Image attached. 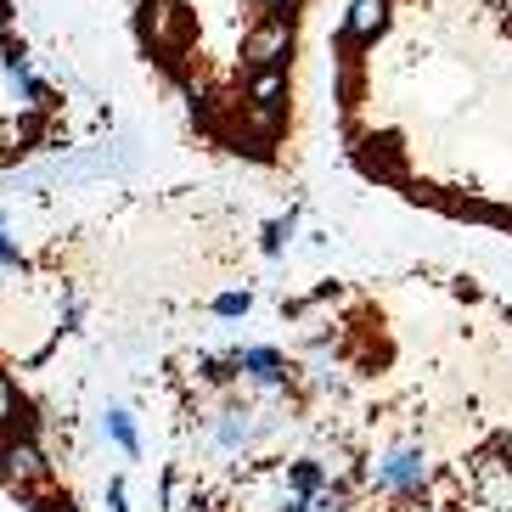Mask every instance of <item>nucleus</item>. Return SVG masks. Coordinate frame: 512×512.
I'll list each match as a JSON object with an SVG mask.
<instances>
[{"mask_svg":"<svg viewBox=\"0 0 512 512\" xmlns=\"http://www.w3.org/2000/svg\"><path fill=\"white\" fill-rule=\"evenodd\" d=\"M361 169L372 175V181H383V186H400V181H406V164H400V152H394V147L361 152Z\"/></svg>","mask_w":512,"mask_h":512,"instance_id":"8","label":"nucleus"},{"mask_svg":"<svg viewBox=\"0 0 512 512\" xmlns=\"http://www.w3.org/2000/svg\"><path fill=\"white\" fill-rule=\"evenodd\" d=\"M147 29L158 46H175L181 40V6L175 0H158V6H147Z\"/></svg>","mask_w":512,"mask_h":512,"instance_id":"9","label":"nucleus"},{"mask_svg":"<svg viewBox=\"0 0 512 512\" xmlns=\"http://www.w3.org/2000/svg\"><path fill=\"white\" fill-rule=\"evenodd\" d=\"M287 51H293V17L287 12H271L265 23H254V29L242 34V62L248 68H271Z\"/></svg>","mask_w":512,"mask_h":512,"instance_id":"1","label":"nucleus"},{"mask_svg":"<svg viewBox=\"0 0 512 512\" xmlns=\"http://www.w3.org/2000/svg\"><path fill=\"white\" fill-rule=\"evenodd\" d=\"M496 6H501V0H496Z\"/></svg>","mask_w":512,"mask_h":512,"instance_id":"18","label":"nucleus"},{"mask_svg":"<svg viewBox=\"0 0 512 512\" xmlns=\"http://www.w3.org/2000/svg\"><path fill=\"white\" fill-rule=\"evenodd\" d=\"M0 265H6V271H23V254H17V242H6V237H0Z\"/></svg>","mask_w":512,"mask_h":512,"instance_id":"16","label":"nucleus"},{"mask_svg":"<svg viewBox=\"0 0 512 512\" xmlns=\"http://www.w3.org/2000/svg\"><path fill=\"white\" fill-rule=\"evenodd\" d=\"M383 29H389V0H349L344 23H338L344 40H377Z\"/></svg>","mask_w":512,"mask_h":512,"instance_id":"4","label":"nucleus"},{"mask_svg":"<svg viewBox=\"0 0 512 512\" xmlns=\"http://www.w3.org/2000/svg\"><path fill=\"white\" fill-rule=\"evenodd\" d=\"M107 512H130V490H124V479H107Z\"/></svg>","mask_w":512,"mask_h":512,"instance_id":"14","label":"nucleus"},{"mask_svg":"<svg viewBox=\"0 0 512 512\" xmlns=\"http://www.w3.org/2000/svg\"><path fill=\"white\" fill-rule=\"evenodd\" d=\"M231 372L254 377V383H282L287 361L276 355V349H237V355H231Z\"/></svg>","mask_w":512,"mask_h":512,"instance_id":"6","label":"nucleus"},{"mask_svg":"<svg viewBox=\"0 0 512 512\" xmlns=\"http://www.w3.org/2000/svg\"><path fill=\"white\" fill-rule=\"evenodd\" d=\"M265 6H271V12H293V6H299V0H265Z\"/></svg>","mask_w":512,"mask_h":512,"instance_id":"17","label":"nucleus"},{"mask_svg":"<svg viewBox=\"0 0 512 512\" xmlns=\"http://www.w3.org/2000/svg\"><path fill=\"white\" fill-rule=\"evenodd\" d=\"M17 411H23V394H17L12 377L0 372V434H12L17 428Z\"/></svg>","mask_w":512,"mask_h":512,"instance_id":"12","label":"nucleus"},{"mask_svg":"<svg viewBox=\"0 0 512 512\" xmlns=\"http://www.w3.org/2000/svg\"><path fill=\"white\" fill-rule=\"evenodd\" d=\"M102 428H107V439H113L124 456H141V439H136V422H130V411H107Z\"/></svg>","mask_w":512,"mask_h":512,"instance_id":"10","label":"nucleus"},{"mask_svg":"<svg viewBox=\"0 0 512 512\" xmlns=\"http://www.w3.org/2000/svg\"><path fill=\"white\" fill-rule=\"evenodd\" d=\"M287 237H293V214H287V220H276V226H265V248H271V254L282 248Z\"/></svg>","mask_w":512,"mask_h":512,"instance_id":"15","label":"nucleus"},{"mask_svg":"<svg viewBox=\"0 0 512 512\" xmlns=\"http://www.w3.org/2000/svg\"><path fill=\"white\" fill-rule=\"evenodd\" d=\"M287 484H293V496H316L321 484H327V473L316 462H293L287 467Z\"/></svg>","mask_w":512,"mask_h":512,"instance_id":"11","label":"nucleus"},{"mask_svg":"<svg viewBox=\"0 0 512 512\" xmlns=\"http://www.w3.org/2000/svg\"><path fill=\"white\" fill-rule=\"evenodd\" d=\"M248 310H254V299H248V293H220V299H214V316H248Z\"/></svg>","mask_w":512,"mask_h":512,"instance_id":"13","label":"nucleus"},{"mask_svg":"<svg viewBox=\"0 0 512 512\" xmlns=\"http://www.w3.org/2000/svg\"><path fill=\"white\" fill-rule=\"evenodd\" d=\"M0 74H6V85H12L17 96H23V107H29V113H46V107H51V96L40 91V79H34L29 57H17V51H12V57L0 62Z\"/></svg>","mask_w":512,"mask_h":512,"instance_id":"5","label":"nucleus"},{"mask_svg":"<svg viewBox=\"0 0 512 512\" xmlns=\"http://www.w3.org/2000/svg\"><path fill=\"white\" fill-rule=\"evenodd\" d=\"M0 473H6L12 490H34V484L51 479V462H46V451H40L29 434H12L6 445H0Z\"/></svg>","mask_w":512,"mask_h":512,"instance_id":"2","label":"nucleus"},{"mask_svg":"<svg viewBox=\"0 0 512 512\" xmlns=\"http://www.w3.org/2000/svg\"><path fill=\"white\" fill-rule=\"evenodd\" d=\"M282 96H287L282 62H271V68H254V79H248V102H254V107H282Z\"/></svg>","mask_w":512,"mask_h":512,"instance_id":"7","label":"nucleus"},{"mask_svg":"<svg viewBox=\"0 0 512 512\" xmlns=\"http://www.w3.org/2000/svg\"><path fill=\"white\" fill-rule=\"evenodd\" d=\"M422 456L417 451H394V456H383V462H372V484L377 490H417L422 484Z\"/></svg>","mask_w":512,"mask_h":512,"instance_id":"3","label":"nucleus"}]
</instances>
